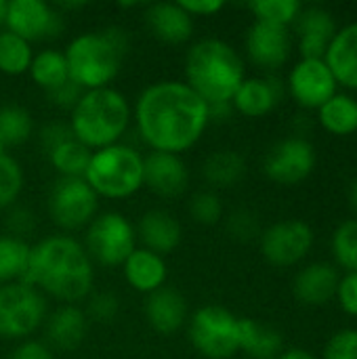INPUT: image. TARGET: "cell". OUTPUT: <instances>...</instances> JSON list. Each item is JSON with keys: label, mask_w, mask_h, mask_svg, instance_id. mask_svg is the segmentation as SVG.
Wrapping results in <instances>:
<instances>
[{"label": "cell", "mask_w": 357, "mask_h": 359, "mask_svg": "<svg viewBox=\"0 0 357 359\" xmlns=\"http://www.w3.org/2000/svg\"><path fill=\"white\" fill-rule=\"evenodd\" d=\"M187 299L177 288L162 286L160 290L147 294L145 320L158 334H175L187 324Z\"/></svg>", "instance_id": "cell-20"}, {"label": "cell", "mask_w": 357, "mask_h": 359, "mask_svg": "<svg viewBox=\"0 0 357 359\" xmlns=\"http://www.w3.org/2000/svg\"><path fill=\"white\" fill-rule=\"evenodd\" d=\"M335 297L339 301V307L347 316L357 318V271H347L345 276H341Z\"/></svg>", "instance_id": "cell-42"}, {"label": "cell", "mask_w": 357, "mask_h": 359, "mask_svg": "<svg viewBox=\"0 0 357 359\" xmlns=\"http://www.w3.org/2000/svg\"><path fill=\"white\" fill-rule=\"evenodd\" d=\"M84 313H86L88 322L93 320V322H99V324H109L120 313V299L114 292H97V294H90Z\"/></svg>", "instance_id": "cell-38"}, {"label": "cell", "mask_w": 357, "mask_h": 359, "mask_svg": "<svg viewBox=\"0 0 357 359\" xmlns=\"http://www.w3.org/2000/svg\"><path fill=\"white\" fill-rule=\"evenodd\" d=\"M25 185L21 164L6 151L0 156V210H6L17 204Z\"/></svg>", "instance_id": "cell-36"}, {"label": "cell", "mask_w": 357, "mask_h": 359, "mask_svg": "<svg viewBox=\"0 0 357 359\" xmlns=\"http://www.w3.org/2000/svg\"><path fill=\"white\" fill-rule=\"evenodd\" d=\"M314 242L316 236L309 223L286 219L269 225L261 233V255L274 267H292L311 252Z\"/></svg>", "instance_id": "cell-12"}, {"label": "cell", "mask_w": 357, "mask_h": 359, "mask_svg": "<svg viewBox=\"0 0 357 359\" xmlns=\"http://www.w3.org/2000/svg\"><path fill=\"white\" fill-rule=\"evenodd\" d=\"M34 59L32 44L8 29H0V72L4 76H23Z\"/></svg>", "instance_id": "cell-32"}, {"label": "cell", "mask_w": 357, "mask_h": 359, "mask_svg": "<svg viewBox=\"0 0 357 359\" xmlns=\"http://www.w3.org/2000/svg\"><path fill=\"white\" fill-rule=\"evenodd\" d=\"M240 351L250 359H276L284 351L282 332L250 318H240Z\"/></svg>", "instance_id": "cell-26"}, {"label": "cell", "mask_w": 357, "mask_h": 359, "mask_svg": "<svg viewBox=\"0 0 357 359\" xmlns=\"http://www.w3.org/2000/svg\"><path fill=\"white\" fill-rule=\"evenodd\" d=\"M295 25L301 59H324L326 48L339 29L335 15L324 6H303Z\"/></svg>", "instance_id": "cell-18"}, {"label": "cell", "mask_w": 357, "mask_h": 359, "mask_svg": "<svg viewBox=\"0 0 357 359\" xmlns=\"http://www.w3.org/2000/svg\"><path fill=\"white\" fill-rule=\"evenodd\" d=\"M82 246L90 261L103 267H120L137 248V231L122 212L105 210L99 212L86 227Z\"/></svg>", "instance_id": "cell-9"}, {"label": "cell", "mask_w": 357, "mask_h": 359, "mask_svg": "<svg viewBox=\"0 0 357 359\" xmlns=\"http://www.w3.org/2000/svg\"><path fill=\"white\" fill-rule=\"evenodd\" d=\"M187 334L206 359H231L240 351V318L221 305L200 307L189 318Z\"/></svg>", "instance_id": "cell-7"}, {"label": "cell", "mask_w": 357, "mask_h": 359, "mask_svg": "<svg viewBox=\"0 0 357 359\" xmlns=\"http://www.w3.org/2000/svg\"><path fill=\"white\" fill-rule=\"evenodd\" d=\"M246 175V160L234 149H219L210 154L202 164L204 181L215 189H227L238 185Z\"/></svg>", "instance_id": "cell-27"}, {"label": "cell", "mask_w": 357, "mask_h": 359, "mask_svg": "<svg viewBox=\"0 0 357 359\" xmlns=\"http://www.w3.org/2000/svg\"><path fill=\"white\" fill-rule=\"evenodd\" d=\"M46 208L57 227L65 231H78L86 229L99 215V196L84 179L59 177L48 191Z\"/></svg>", "instance_id": "cell-10"}, {"label": "cell", "mask_w": 357, "mask_h": 359, "mask_svg": "<svg viewBox=\"0 0 357 359\" xmlns=\"http://www.w3.org/2000/svg\"><path fill=\"white\" fill-rule=\"evenodd\" d=\"M8 359H55L53 355V349L46 345V343H40V341H21L15 351L11 353Z\"/></svg>", "instance_id": "cell-45"}, {"label": "cell", "mask_w": 357, "mask_h": 359, "mask_svg": "<svg viewBox=\"0 0 357 359\" xmlns=\"http://www.w3.org/2000/svg\"><path fill=\"white\" fill-rule=\"evenodd\" d=\"M324 61L335 74L339 86L357 90V21L337 29L326 48Z\"/></svg>", "instance_id": "cell-23"}, {"label": "cell", "mask_w": 357, "mask_h": 359, "mask_svg": "<svg viewBox=\"0 0 357 359\" xmlns=\"http://www.w3.org/2000/svg\"><path fill=\"white\" fill-rule=\"evenodd\" d=\"M189 215L200 225H217L223 219V200L217 191L204 189L189 200Z\"/></svg>", "instance_id": "cell-37"}, {"label": "cell", "mask_w": 357, "mask_h": 359, "mask_svg": "<svg viewBox=\"0 0 357 359\" xmlns=\"http://www.w3.org/2000/svg\"><path fill=\"white\" fill-rule=\"evenodd\" d=\"M82 88L74 82V80H67L65 84H61V86H57L55 90H50V93H46V97H48V101L53 103V105H57V107H61V109H74V105L80 101V97H82Z\"/></svg>", "instance_id": "cell-43"}, {"label": "cell", "mask_w": 357, "mask_h": 359, "mask_svg": "<svg viewBox=\"0 0 357 359\" xmlns=\"http://www.w3.org/2000/svg\"><path fill=\"white\" fill-rule=\"evenodd\" d=\"M185 84L208 105L231 103L236 90L246 78L244 59L221 38H202L185 55Z\"/></svg>", "instance_id": "cell-3"}, {"label": "cell", "mask_w": 357, "mask_h": 359, "mask_svg": "<svg viewBox=\"0 0 357 359\" xmlns=\"http://www.w3.org/2000/svg\"><path fill=\"white\" fill-rule=\"evenodd\" d=\"M339 280L341 276L335 265L326 261H316L299 269L292 280V294L301 305L322 307L330 299H335Z\"/></svg>", "instance_id": "cell-19"}, {"label": "cell", "mask_w": 357, "mask_h": 359, "mask_svg": "<svg viewBox=\"0 0 357 359\" xmlns=\"http://www.w3.org/2000/svg\"><path fill=\"white\" fill-rule=\"evenodd\" d=\"M284 84L297 105L316 111L339 93V82L324 59H299Z\"/></svg>", "instance_id": "cell-14"}, {"label": "cell", "mask_w": 357, "mask_h": 359, "mask_svg": "<svg viewBox=\"0 0 357 359\" xmlns=\"http://www.w3.org/2000/svg\"><path fill=\"white\" fill-rule=\"evenodd\" d=\"M32 246L15 236H0V286L25 280Z\"/></svg>", "instance_id": "cell-31"}, {"label": "cell", "mask_w": 357, "mask_h": 359, "mask_svg": "<svg viewBox=\"0 0 357 359\" xmlns=\"http://www.w3.org/2000/svg\"><path fill=\"white\" fill-rule=\"evenodd\" d=\"M23 282L63 305H76L90 297L95 269L88 252L76 238L57 233L32 246Z\"/></svg>", "instance_id": "cell-2"}, {"label": "cell", "mask_w": 357, "mask_h": 359, "mask_svg": "<svg viewBox=\"0 0 357 359\" xmlns=\"http://www.w3.org/2000/svg\"><path fill=\"white\" fill-rule=\"evenodd\" d=\"M46 341L59 351H72L82 345L88 332V318L78 305H61L44 320Z\"/></svg>", "instance_id": "cell-25"}, {"label": "cell", "mask_w": 357, "mask_h": 359, "mask_svg": "<svg viewBox=\"0 0 357 359\" xmlns=\"http://www.w3.org/2000/svg\"><path fill=\"white\" fill-rule=\"evenodd\" d=\"M320 126L337 137L357 133V99L347 93H337L318 109Z\"/></svg>", "instance_id": "cell-28"}, {"label": "cell", "mask_w": 357, "mask_h": 359, "mask_svg": "<svg viewBox=\"0 0 357 359\" xmlns=\"http://www.w3.org/2000/svg\"><path fill=\"white\" fill-rule=\"evenodd\" d=\"M145 23L158 40L166 44H185L194 36V17L179 2H154L145 8Z\"/></svg>", "instance_id": "cell-21"}, {"label": "cell", "mask_w": 357, "mask_h": 359, "mask_svg": "<svg viewBox=\"0 0 357 359\" xmlns=\"http://www.w3.org/2000/svg\"><path fill=\"white\" fill-rule=\"evenodd\" d=\"M4 29L17 34L25 42L57 38L63 29V15L44 0H6Z\"/></svg>", "instance_id": "cell-13"}, {"label": "cell", "mask_w": 357, "mask_h": 359, "mask_svg": "<svg viewBox=\"0 0 357 359\" xmlns=\"http://www.w3.org/2000/svg\"><path fill=\"white\" fill-rule=\"evenodd\" d=\"M179 4L194 19L196 17H213V15H217L223 8L221 0H179Z\"/></svg>", "instance_id": "cell-46"}, {"label": "cell", "mask_w": 357, "mask_h": 359, "mask_svg": "<svg viewBox=\"0 0 357 359\" xmlns=\"http://www.w3.org/2000/svg\"><path fill=\"white\" fill-rule=\"evenodd\" d=\"M284 93L286 84L278 76L244 78V82L231 99V105L234 111L246 118H263L278 107V103L284 99Z\"/></svg>", "instance_id": "cell-17"}, {"label": "cell", "mask_w": 357, "mask_h": 359, "mask_svg": "<svg viewBox=\"0 0 357 359\" xmlns=\"http://www.w3.org/2000/svg\"><path fill=\"white\" fill-rule=\"evenodd\" d=\"M330 250L345 273L357 271V219H347L337 225L330 238Z\"/></svg>", "instance_id": "cell-35"}, {"label": "cell", "mask_w": 357, "mask_h": 359, "mask_svg": "<svg viewBox=\"0 0 357 359\" xmlns=\"http://www.w3.org/2000/svg\"><path fill=\"white\" fill-rule=\"evenodd\" d=\"M6 21V0H0V29H4Z\"/></svg>", "instance_id": "cell-50"}, {"label": "cell", "mask_w": 357, "mask_h": 359, "mask_svg": "<svg viewBox=\"0 0 357 359\" xmlns=\"http://www.w3.org/2000/svg\"><path fill=\"white\" fill-rule=\"evenodd\" d=\"M276 359H316L314 353H309L307 349L301 347H292V349H284Z\"/></svg>", "instance_id": "cell-48"}, {"label": "cell", "mask_w": 357, "mask_h": 359, "mask_svg": "<svg viewBox=\"0 0 357 359\" xmlns=\"http://www.w3.org/2000/svg\"><path fill=\"white\" fill-rule=\"evenodd\" d=\"M246 55L248 59L267 72H274L282 67L292 50V38L290 29L282 25H271L263 21H255L246 32Z\"/></svg>", "instance_id": "cell-15"}, {"label": "cell", "mask_w": 357, "mask_h": 359, "mask_svg": "<svg viewBox=\"0 0 357 359\" xmlns=\"http://www.w3.org/2000/svg\"><path fill=\"white\" fill-rule=\"evenodd\" d=\"M4 154V145H2V141H0V156Z\"/></svg>", "instance_id": "cell-51"}, {"label": "cell", "mask_w": 357, "mask_h": 359, "mask_svg": "<svg viewBox=\"0 0 357 359\" xmlns=\"http://www.w3.org/2000/svg\"><path fill=\"white\" fill-rule=\"evenodd\" d=\"M122 271H124V280L126 284L141 292V294H151L156 290H160L166 284L168 278V267L164 257L147 250V248H135L128 259L122 263Z\"/></svg>", "instance_id": "cell-24"}, {"label": "cell", "mask_w": 357, "mask_h": 359, "mask_svg": "<svg viewBox=\"0 0 357 359\" xmlns=\"http://www.w3.org/2000/svg\"><path fill=\"white\" fill-rule=\"evenodd\" d=\"M349 204H351V208L357 212V177L351 181V185H349Z\"/></svg>", "instance_id": "cell-49"}, {"label": "cell", "mask_w": 357, "mask_h": 359, "mask_svg": "<svg viewBox=\"0 0 357 359\" xmlns=\"http://www.w3.org/2000/svg\"><path fill=\"white\" fill-rule=\"evenodd\" d=\"M90 149L86 145H82L78 139H67L63 143H59L57 147H53L50 151H46V158L50 162V166L55 168V172L59 177L65 179H82L90 160Z\"/></svg>", "instance_id": "cell-30"}, {"label": "cell", "mask_w": 357, "mask_h": 359, "mask_svg": "<svg viewBox=\"0 0 357 359\" xmlns=\"http://www.w3.org/2000/svg\"><path fill=\"white\" fill-rule=\"evenodd\" d=\"M34 133V118L21 105H2L0 107V141L4 147H15L25 143Z\"/></svg>", "instance_id": "cell-33"}, {"label": "cell", "mask_w": 357, "mask_h": 359, "mask_svg": "<svg viewBox=\"0 0 357 359\" xmlns=\"http://www.w3.org/2000/svg\"><path fill=\"white\" fill-rule=\"evenodd\" d=\"M227 231L231 238H236L240 242H248L255 236H259V219L255 212H250L246 208L234 210L227 219Z\"/></svg>", "instance_id": "cell-40"}, {"label": "cell", "mask_w": 357, "mask_h": 359, "mask_svg": "<svg viewBox=\"0 0 357 359\" xmlns=\"http://www.w3.org/2000/svg\"><path fill=\"white\" fill-rule=\"evenodd\" d=\"M128 50V34L120 25H107L97 32L74 36L63 55L74 80L82 90H97L109 86L122 69Z\"/></svg>", "instance_id": "cell-4"}, {"label": "cell", "mask_w": 357, "mask_h": 359, "mask_svg": "<svg viewBox=\"0 0 357 359\" xmlns=\"http://www.w3.org/2000/svg\"><path fill=\"white\" fill-rule=\"evenodd\" d=\"M322 359H357V328L337 330L326 341Z\"/></svg>", "instance_id": "cell-39"}, {"label": "cell", "mask_w": 357, "mask_h": 359, "mask_svg": "<svg viewBox=\"0 0 357 359\" xmlns=\"http://www.w3.org/2000/svg\"><path fill=\"white\" fill-rule=\"evenodd\" d=\"M6 229L8 236H15L19 240H25L29 233H34L36 229V217L29 208L25 206H11L8 215H6Z\"/></svg>", "instance_id": "cell-41"}, {"label": "cell", "mask_w": 357, "mask_h": 359, "mask_svg": "<svg viewBox=\"0 0 357 359\" xmlns=\"http://www.w3.org/2000/svg\"><path fill=\"white\" fill-rule=\"evenodd\" d=\"M72 137H74V135H72V130H69V124L50 122V124H46V126L40 130V145H42L44 154H46V151H50L53 147H57L59 143H63V141H67V139H72Z\"/></svg>", "instance_id": "cell-44"}, {"label": "cell", "mask_w": 357, "mask_h": 359, "mask_svg": "<svg viewBox=\"0 0 357 359\" xmlns=\"http://www.w3.org/2000/svg\"><path fill=\"white\" fill-rule=\"evenodd\" d=\"M189 168L181 156L151 151L143 156V187L160 198H179L187 191Z\"/></svg>", "instance_id": "cell-16"}, {"label": "cell", "mask_w": 357, "mask_h": 359, "mask_svg": "<svg viewBox=\"0 0 357 359\" xmlns=\"http://www.w3.org/2000/svg\"><path fill=\"white\" fill-rule=\"evenodd\" d=\"M46 299L25 282L0 286V339L27 341L46 320Z\"/></svg>", "instance_id": "cell-8"}, {"label": "cell", "mask_w": 357, "mask_h": 359, "mask_svg": "<svg viewBox=\"0 0 357 359\" xmlns=\"http://www.w3.org/2000/svg\"><path fill=\"white\" fill-rule=\"evenodd\" d=\"M133 118L128 99L112 88L84 90L80 101L69 111V130L74 139L90 151L120 143Z\"/></svg>", "instance_id": "cell-5"}, {"label": "cell", "mask_w": 357, "mask_h": 359, "mask_svg": "<svg viewBox=\"0 0 357 359\" xmlns=\"http://www.w3.org/2000/svg\"><path fill=\"white\" fill-rule=\"evenodd\" d=\"M137 135L151 149L181 156L210 124L208 103L183 80H158L145 86L133 109Z\"/></svg>", "instance_id": "cell-1"}, {"label": "cell", "mask_w": 357, "mask_h": 359, "mask_svg": "<svg viewBox=\"0 0 357 359\" xmlns=\"http://www.w3.org/2000/svg\"><path fill=\"white\" fill-rule=\"evenodd\" d=\"M82 179L99 198L126 200L143 187V156L122 141L107 145L90 154Z\"/></svg>", "instance_id": "cell-6"}, {"label": "cell", "mask_w": 357, "mask_h": 359, "mask_svg": "<svg viewBox=\"0 0 357 359\" xmlns=\"http://www.w3.org/2000/svg\"><path fill=\"white\" fill-rule=\"evenodd\" d=\"M29 78L36 86H40L44 93L55 90L57 86L65 84L69 80V69L63 50L59 48H44L40 53H34V59L27 69Z\"/></svg>", "instance_id": "cell-29"}, {"label": "cell", "mask_w": 357, "mask_h": 359, "mask_svg": "<svg viewBox=\"0 0 357 359\" xmlns=\"http://www.w3.org/2000/svg\"><path fill=\"white\" fill-rule=\"evenodd\" d=\"M137 238L143 242V248L164 257L170 255L181 244V223L175 215L162 208L147 210L137 225Z\"/></svg>", "instance_id": "cell-22"}, {"label": "cell", "mask_w": 357, "mask_h": 359, "mask_svg": "<svg viewBox=\"0 0 357 359\" xmlns=\"http://www.w3.org/2000/svg\"><path fill=\"white\" fill-rule=\"evenodd\" d=\"M231 114H234V105L231 103H215V105H208L210 122H225L227 118H231Z\"/></svg>", "instance_id": "cell-47"}, {"label": "cell", "mask_w": 357, "mask_h": 359, "mask_svg": "<svg viewBox=\"0 0 357 359\" xmlns=\"http://www.w3.org/2000/svg\"><path fill=\"white\" fill-rule=\"evenodd\" d=\"M248 8L255 15V21L290 27L299 19L303 4L299 0H255Z\"/></svg>", "instance_id": "cell-34"}, {"label": "cell", "mask_w": 357, "mask_h": 359, "mask_svg": "<svg viewBox=\"0 0 357 359\" xmlns=\"http://www.w3.org/2000/svg\"><path fill=\"white\" fill-rule=\"evenodd\" d=\"M318 162L316 147L303 135L286 137L269 147L263 160V172L278 185H297L305 181Z\"/></svg>", "instance_id": "cell-11"}]
</instances>
